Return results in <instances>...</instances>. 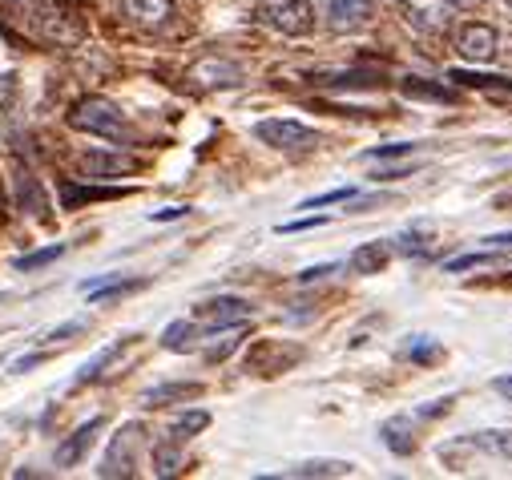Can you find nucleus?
<instances>
[{"label":"nucleus","mask_w":512,"mask_h":480,"mask_svg":"<svg viewBox=\"0 0 512 480\" xmlns=\"http://www.w3.org/2000/svg\"><path fill=\"white\" fill-rule=\"evenodd\" d=\"M327 218L323 214H315V218H295V222H283L279 226V234H295V230H311V226H323Z\"/></svg>","instance_id":"nucleus-34"},{"label":"nucleus","mask_w":512,"mask_h":480,"mask_svg":"<svg viewBox=\"0 0 512 480\" xmlns=\"http://www.w3.org/2000/svg\"><path fill=\"white\" fill-rule=\"evenodd\" d=\"M194 339H198V323H190V319H178V323H170L162 331V347L166 351H190Z\"/></svg>","instance_id":"nucleus-18"},{"label":"nucleus","mask_w":512,"mask_h":480,"mask_svg":"<svg viewBox=\"0 0 512 480\" xmlns=\"http://www.w3.org/2000/svg\"><path fill=\"white\" fill-rule=\"evenodd\" d=\"M81 331H85V323H81V319H73V323H65V327H53L45 339H49V343H57V339H69V335H81Z\"/></svg>","instance_id":"nucleus-36"},{"label":"nucleus","mask_w":512,"mask_h":480,"mask_svg":"<svg viewBox=\"0 0 512 480\" xmlns=\"http://www.w3.org/2000/svg\"><path fill=\"white\" fill-rule=\"evenodd\" d=\"M392 259V238H375V243H363L355 255H351V271L355 275H379Z\"/></svg>","instance_id":"nucleus-14"},{"label":"nucleus","mask_w":512,"mask_h":480,"mask_svg":"<svg viewBox=\"0 0 512 480\" xmlns=\"http://www.w3.org/2000/svg\"><path fill=\"white\" fill-rule=\"evenodd\" d=\"M9 13H17V17H37V9H41V0H0Z\"/></svg>","instance_id":"nucleus-32"},{"label":"nucleus","mask_w":512,"mask_h":480,"mask_svg":"<svg viewBox=\"0 0 512 480\" xmlns=\"http://www.w3.org/2000/svg\"><path fill=\"white\" fill-rule=\"evenodd\" d=\"M404 93H408V97H428V101H452V93H448V89L424 85L420 77H408V81H404Z\"/></svg>","instance_id":"nucleus-28"},{"label":"nucleus","mask_w":512,"mask_h":480,"mask_svg":"<svg viewBox=\"0 0 512 480\" xmlns=\"http://www.w3.org/2000/svg\"><path fill=\"white\" fill-rule=\"evenodd\" d=\"M291 476H351L347 460H303Z\"/></svg>","instance_id":"nucleus-24"},{"label":"nucleus","mask_w":512,"mask_h":480,"mask_svg":"<svg viewBox=\"0 0 512 480\" xmlns=\"http://www.w3.org/2000/svg\"><path fill=\"white\" fill-rule=\"evenodd\" d=\"M37 29L49 45L57 49H77L85 41V13L65 5V0H57V5H45L37 9Z\"/></svg>","instance_id":"nucleus-2"},{"label":"nucleus","mask_w":512,"mask_h":480,"mask_svg":"<svg viewBox=\"0 0 512 480\" xmlns=\"http://www.w3.org/2000/svg\"><path fill=\"white\" fill-rule=\"evenodd\" d=\"M138 448H142V424H125L113 436V444H109V452H105L97 472L101 476H134L138 472Z\"/></svg>","instance_id":"nucleus-5"},{"label":"nucleus","mask_w":512,"mask_h":480,"mask_svg":"<svg viewBox=\"0 0 512 480\" xmlns=\"http://www.w3.org/2000/svg\"><path fill=\"white\" fill-rule=\"evenodd\" d=\"M496 45H500L496 29H492V25H480V21H468V25H460V33H456V53H460L464 61H472V65H488V61L496 57Z\"/></svg>","instance_id":"nucleus-6"},{"label":"nucleus","mask_w":512,"mask_h":480,"mask_svg":"<svg viewBox=\"0 0 512 480\" xmlns=\"http://www.w3.org/2000/svg\"><path fill=\"white\" fill-rule=\"evenodd\" d=\"M492 388H496L500 396H508V400H512V376H500V380H496Z\"/></svg>","instance_id":"nucleus-41"},{"label":"nucleus","mask_w":512,"mask_h":480,"mask_svg":"<svg viewBox=\"0 0 512 480\" xmlns=\"http://www.w3.org/2000/svg\"><path fill=\"white\" fill-rule=\"evenodd\" d=\"M416 150V142H396V146H375V150H367V158L375 162V158H404V154H412Z\"/></svg>","instance_id":"nucleus-31"},{"label":"nucleus","mask_w":512,"mask_h":480,"mask_svg":"<svg viewBox=\"0 0 512 480\" xmlns=\"http://www.w3.org/2000/svg\"><path fill=\"white\" fill-rule=\"evenodd\" d=\"M69 126L81 130V134L105 138V142H125V138H130L125 113H121L109 97H81V101L69 109Z\"/></svg>","instance_id":"nucleus-1"},{"label":"nucleus","mask_w":512,"mask_h":480,"mask_svg":"<svg viewBox=\"0 0 512 480\" xmlns=\"http://www.w3.org/2000/svg\"><path fill=\"white\" fill-rule=\"evenodd\" d=\"M41 359H45V355H21L17 364H13V372H29V368H37V364H41Z\"/></svg>","instance_id":"nucleus-40"},{"label":"nucleus","mask_w":512,"mask_h":480,"mask_svg":"<svg viewBox=\"0 0 512 480\" xmlns=\"http://www.w3.org/2000/svg\"><path fill=\"white\" fill-rule=\"evenodd\" d=\"M472 444H476V448H484V452H496V456L512 460V428H492V432H476V436H472Z\"/></svg>","instance_id":"nucleus-21"},{"label":"nucleus","mask_w":512,"mask_h":480,"mask_svg":"<svg viewBox=\"0 0 512 480\" xmlns=\"http://www.w3.org/2000/svg\"><path fill=\"white\" fill-rule=\"evenodd\" d=\"M416 166H396V170H375V178L379 182H396V178H408Z\"/></svg>","instance_id":"nucleus-37"},{"label":"nucleus","mask_w":512,"mask_h":480,"mask_svg":"<svg viewBox=\"0 0 512 480\" xmlns=\"http://www.w3.org/2000/svg\"><path fill=\"white\" fill-rule=\"evenodd\" d=\"M383 444H388L396 456H412L416 452V440H412V420L408 416H396L383 424Z\"/></svg>","instance_id":"nucleus-16"},{"label":"nucleus","mask_w":512,"mask_h":480,"mask_svg":"<svg viewBox=\"0 0 512 480\" xmlns=\"http://www.w3.org/2000/svg\"><path fill=\"white\" fill-rule=\"evenodd\" d=\"M254 138L267 142L279 154H311L319 146V134L303 122H287V117H267V122L254 126Z\"/></svg>","instance_id":"nucleus-4"},{"label":"nucleus","mask_w":512,"mask_h":480,"mask_svg":"<svg viewBox=\"0 0 512 480\" xmlns=\"http://www.w3.org/2000/svg\"><path fill=\"white\" fill-rule=\"evenodd\" d=\"M351 198H355V190H351V186H343V190H327V194H319V198L299 202V210H319V206H331V202H351Z\"/></svg>","instance_id":"nucleus-29"},{"label":"nucleus","mask_w":512,"mask_h":480,"mask_svg":"<svg viewBox=\"0 0 512 480\" xmlns=\"http://www.w3.org/2000/svg\"><path fill=\"white\" fill-rule=\"evenodd\" d=\"M121 13L142 29H162L174 17V0H121Z\"/></svg>","instance_id":"nucleus-12"},{"label":"nucleus","mask_w":512,"mask_h":480,"mask_svg":"<svg viewBox=\"0 0 512 480\" xmlns=\"http://www.w3.org/2000/svg\"><path fill=\"white\" fill-rule=\"evenodd\" d=\"M440 355H444V351H440V343H432L428 335H420V339L412 343V359H416V364H436Z\"/></svg>","instance_id":"nucleus-30"},{"label":"nucleus","mask_w":512,"mask_h":480,"mask_svg":"<svg viewBox=\"0 0 512 480\" xmlns=\"http://www.w3.org/2000/svg\"><path fill=\"white\" fill-rule=\"evenodd\" d=\"M496 263H500V255H496L492 247H484V251H472V255H456V259H448V263H444V271H448V275H464V271L496 267Z\"/></svg>","instance_id":"nucleus-19"},{"label":"nucleus","mask_w":512,"mask_h":480,"mask_svg":"<svg viewBox=\"0 0 512 480\" xmlns=\"http://www.w3.org/2000/svg\"><path fill=\"white\" fill-rule=\"evenodd\" d=\"M190 81L202 85V89H238L242 85V65L222 61V57H202L190 69Z\"/></svg>","instance_id":"nucleus-8"},{"label":"nucleus","mask_w":512,"mask_h":480,"mask_svg":"<svg viewBox=\"0 0 512 480\" xmlns=\"http://www.w3.org/2000/svg\"><path fill=\"white\" fill-rule=\"evenodd\" d=\"M448 81L456 85H468V89H512L508 77H484V73H468V69H452Z\"/></svg>","instance_id":"nucleus-25"},{"label":"nucleus","mask_w":512,"mask_h":480,"mask_svg":"<svg viewBox=\"0 0 512 480\" xmlns=\"http://www.w3.org/2000/svg\"><path fill=\"white\" fill-rule=\"evenodd\" d=\"M61 255H65L61 243H57V247H45V251H33V255H21V259H17V271H25V275H29V271H41V267H49V263L61 259Z\"/></svg>","instance_id":"nucleus-26"},{"label":"nucleus","mask_w":512,"mask_h":480,"mask_svg":"<svg viewBox=\"0 0 512 480\" xmlns=\"http://www.w3.org/2000/svg\"><path fill=\"white\" fill-rule=\"evenodd\" d=\"M448 5H452V9H480L484 0H448Z\"/></svg>","instance_id":"nucleus-42"},{"label":"nucleus","mask_w":512,"mask_h":480,"mask_svg":"<svg viewBox=\"0 0 512 480\" xmlns=\"http://www.w3.org/2000/svg\"><path fill=\"white\" fill-rule=\"evenodd\" d=\"M428 251V238L420 230H408L400 238H392V255H424Z\"/></svg>","instance_id":"nucleus-27"},{"label":"nucleus","mask_w":512,"mask_h":480,"mask_svg":"<svg viewBox=\"0 0 512 480\" xmlns=\"http://www.w3.org/2000/svg\"><path fill=\"white\" fill-rule=\"evenodd\" d=\"M125 190H93V186H65V194H61V202H65V210H73V206H81V202H101V198H121Z\"/></svg>","instance_id":"nucleus-23"},{"label":"nucleus","mask_w":512,"mask_h":480,"mask_svg":"<svg viewBox=\"0 0 512 480\" xmlns=\"http://www.w3.org/2000/svg\"><path fill=\"white\" fill-rule=\"evenodd\" d=\"M404 5V17L416 33H440L444 21H448V0H400Z\"/></svg>","instance_id":"nucleus-11"},{"label":"nucleus","mask_w":512,"mask_h":480,"mask_svg":"<svg viewBox=\"0 0 512 480\" xmlns=\"http://www.w3.org/2000/svg\"><path fill=\"white\" fill-rule=\"evenodd\" d=\"M182 468V440H166L154 448V472L158 476H174Z\"/></svg>","instance_id":"nucleus-22"},{"label":"nucleus","mask_w":512,"mask_h":480,"mask_svg":"<svg viewBox=\"0 0 512 480\" xmlns=\"http://www.w3.org/2000/svg\"><path fill=\"white\" fill-rule=\"evenodd\" d=\"M125 343H130V339H113L109 347H101V351H97V355L89 359V364H85V368L77 372V384H93V380H97V376H101V372H105V368L113 364V359L121 355V347H125Z\"/></svg>","instance_id":"nucleus-17"},{"label":"nucleus","mask_w":512,"mask_h":480,"mask_svg":"<svg viewBox=\"0 0 512 480\" xmlns=\"http://www.w3.org/2000/svg\"><path fill=\"white\" fill-rule=\"evenodd\" d=\"M319 5L335 33H355L375 17V0H319Z\"/></svg>","instance_id":"nucleus-7"},{"label":"nucleus","mask_w":512,"mask_h":480,"mask_svg":"<svg viewBox=\"0 0 512 480\" xmlns=\"http://www.w3.org/2000/svg\"><path fill=\"white\" fill-rule=\"evenodd\" d=\"M508 9H512V0H508Z\"/></svg>","instance_id":"nucleus-43"},{"label":"nucleus","mask_w":512,"mask_h":480,"mask_svg":"<svg viewBox=\"0 0 512 480\" xmlns=\"http://www.w3.org/2000/svg\"><path fill=\"white\" fill-rule=\"evenodd\" d=\"M198 319H202L210 331L234 327V323H246V319H250V303L238 299V295H218V299H210V303L198 307Z\"/></svg>","instance_id":"nucleus-9"},{"label":"nucleus","mask_w":512,"mask_h":480,"mask_svg":"<svg viewBox=\"0 0 512 480\" xmlns=\"http://www.w3.org/2000/svg\"><path fill=\"white\" fill-rule=\"evenodd\" d=\"M484 247H492V251H508V247H512V230H508V234H488V238H484Z\"/></svg>","instance_id":"nucleus-38"},{"label":"nucleus","mask_w":512,"mask_h":480,"mask_svg":"<svg viewBox=\"0 0 512 480\" xmlns=\"http://www.w3.org/2000/svg\"><path fill=\"white\" fill-rule=\"evenodd\" d=\"M186 206H166V210H154V222H170V218H182Z\"/></svg>","instance_id":"nucleus-39"},{"label":"nucleus","mask_w":512,"mask_h":480,"mask_svg":"<svg viewBox=\"0 0 512 480\" xmlns=\"http://www.w3.org/2000/svg\"><path fill=\"white\" fill-rule=\"evenodd\" d=\"M101 428H105V420H101V416H93L89 424H81V428H77V432L57 448V468H73V464H81V456L89 452V444L97 440V432H101Z\"/></svg>","instance_id":"nucleus-13"},{"label":"nucleus","mask_w":512,"mask_h":480,"mask_svg":"<svg viewBox=\"0 0 512 480\" xmlns=\"http://www.w3.org/2000/svg\"><path fill=\"white\" fill-rule=\"evenodd\" d=\"M206 428H210V412L194 408V412H182V416L170 424V440H190V436H198V432H206Z\"/></svg>","instance_id":"nucleus-20"},{"label":"nucleus","mask_w":512,"mask_h":480,"mask_svg":"<svg viewBox=\"0 0 512 480\" xmlns=\"http://www.w3.org/2000/svg\"><path fill=\"white\" fill-rule=\"evenodd\" d=\"M339 271V263H319V267H307L303 275H299V283H315V279H327V275H335Z\"/></svg>","instance_id":"nucleus-35"},{"label":"nucleus","mask_w":512,"mask_h":480,"mask_svg":"<svg viewBox=\"0 0 512 480\" xmlns=\"http://www.w3.org/2000/svg\"><path fill=\"white\" fill-rule=\"evenodd\" d=\"M259 25L283 33V37H307L315 29V9L311 0H263L259 9H254Z\"/></svg>","instance_id":"nucleus-3"},{"label":"nucleus","mask_w":512,"mask_h":480,"mask_svg":"<svg viewBox=\"0 0 512 480\" xmlns=\"http://www.w3.org/2000/svg\"><path fill=\"white\" fill-rule=\"evenodd\" d=\"M81 174L89 178H117V174H134L138 170V158L134 154H105V150H89L77 158Z\"/></svg>","instance_id":"nucleus-10"},{"label":"nucleus","mask_w":512,"mask_h":480,"mask_svg":"<svg viewBox=\"0 0 512 480\" xmlns=\"http://www.w3.org/2000/svg\"><path fill=\"white\" fill-rule=\"evenodd\" d=\"M444 412H452V396H444V400H432V404H424L416 416L420 420H436V416H444Z\"/></svg>","instance_id":"nucleus-33"},{"label":"nucleus","mask_w":512,"mask_h":480,"mask_svg":"<svg viewBox=\"0 0 512 480\" xmlns=\"http://www.w3.org/2000/svg\"><path fill=\"white\" fill-rule=\"evenodd\" d=\"M194 396H202V384L182 380V384H158V388H150L142 396V404L146 408H162V404H178V400H194Z\"/></svg>","instance_id":"nucleus-15"}]
</instances>
